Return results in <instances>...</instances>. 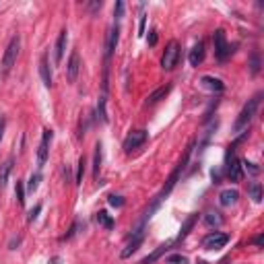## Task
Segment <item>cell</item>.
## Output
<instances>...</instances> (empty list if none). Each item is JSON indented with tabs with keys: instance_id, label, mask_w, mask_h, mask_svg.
Segmentation results:
<instances>
[{
	"instance_id": "1",
	"label": "cell",
	"mask_w": 264,
	"mask_h": 264,
	"mask_svg": "<svg viewBox=\"0 0 264 264\" xmlns=\"http://www.w3.org/2000/svg\"><path fill=\"white\" fill-rule=\"evenodd\" d=\"M260 99H262V93H256L252 99H248V103L242 108L240 112V116H237L235 120V124H233V130L235 132H242L250 126V122L254 120V116H256V112H258V105H260Z\"/></svg>"
},
{
	"instance_id": "2",
	"label": "cell",
	"mask_w": 264,
	"mask_h": 264,
	"mask_svg": "<svg viewBox=\"0 0 264 264\" xmlns=\"http://www.w3.org/2000/svg\"><path fill=\"white\" fill-rule=\"evenodd\" d=\"M19 48H21V39H19V35H15V38L8 41V46L4 50V56H2V76H6L8 73H11V68L15 66L17 56H19Z\"/></svg>"
},
{
	"instance_id": "3",
	"label": "cell",
	"mask_w": 264,
	"mask_h": 264,
	"mask_svg": "<svg viewBox=\"0 0 264 264\" xmlns=\"http://www.w3.org/2000/svg\"><path fill=\"white\" fill-rule=\"evenodd\" d=\"M213 43H215V56L219 60H227L231 56L233 48L227 43V38H225V31L223 29H217L215 35H213Z\"/></svg>"
},
{
	"instance_id": "4",
	"label": "cell",
	"mask_w": 264,
	"mask_h": 264,
	"mask_svg": "<svg viewBox=\"0 0 264 264\" xmlns=\"http://www.w3.org/2000/svg\"><path fill=\"white\" fill-rule=\"evenodd\" d=\"M178 58H180V43L178 41H170L165 52H163V56H161V66L165 70H171L175 66V62H178Z\"/></svg>"
},
{
	"instance_id": "5",
	"label": "cell",
	"mask_w": 264,
	"mask_h": 264,
	"mask_svg": "<svg viewBox=\"0 0 264 264\" xmlns=\"http://www.w3.org/2000/svg\"><path fill=\"white\" fill-rule=\"evenodd\" d=\"M227 242H229V235L221 233V231H213V233L202 237V245H205L207 250H219V248H223Z\"/></svg>"
},
{
	"instance_id": "6",
	"label": "cell",
	"mask_w": 264,
	"mask_h": 264,
	"mask_svg": "<svg viewBox=\"0 0 264 264\" xmlns=\"http://www.w3.org/2000/svg\"><path fill=\"white\" fill-rule=\"evenodd\" d=\"M145 143H147V130H134V132H130V134L126 136V140H124V151L130 153L132 149H138Z\"/></svg>"
},
{
	"instance_id": "7",
	"label": "cell",
	"mask_w": 264,
	"mask_h": 264,
	"mask_svg": "<svg viewBox=\"0 0 264 264\" xmlns=\"http://www.w3.org/2000/svg\"><path fill=\"white\" fill-rule=\"evenodd\" d=\"M52 130H43V136H41V143H39V149H38V165L41 167L43 163H46V159H48V151H50V143H52Z\"/></svg>"
},
{
	"instance_id": "8",
	"label": "cell",
	"mask_w": 264,
	"mask_h": 264,
	"mask_svg": "<svg viewBox=\"0 0 264 264\" xmlns=\"http://www.w3.org/2000/svg\"><path fill=\"white\" fill-rule=\"evenodd\" d=\"M78 70H81V56H78V52L75 50L73 54L68 58V66H66V75H68V81L75 83L76 76H78Z\"/></svg>"
},
{
	"instance_id": "9",
	"label": "cell",
	"mask_w": 264,
	"mask_h": 264,
	"mask_svg": "<svg viewBox=\"0 0 264 264\" xmlns=\"http://www.w3.org/2000/svg\"><path fill=\"white\" fill-rule=\"evenodd\" d=\"M227 178L231 182H240L242 180V161L235 155H231L227 159Z\"/></svg>"
},
{
	"instance_id": "10",
	"label": "cell",
	"mask_w": 264,
	"mask_h": 264,
	"mask_svg": "<svg viewBox=\"0 0 264 264\" xmlns=\"http://www.w3.org/2000/svg\"><path fill=\"white\" fill-rule=\"evenodd\" d=\"M118 39H120V27H118V25H113V27L110 29V33H108V41H105V58H108V60L112 58L113 50H116Z\"/></svg>"
},
{
	"instance_id": "11",
	"label": "cell",
	"mask_w": 264,
	"mask_h": 264,
	"mask_svg": "<svg viewBox=\"0 0 264 264\" xmlns=\"http://www.w3.org/2000/svg\"><path fill=\"white\" fill-rule=\"evenodd\" d=\"M143 240H145V231H136V233H134V237H132V240L128 242V245H126L124 250H122L120 256H122V258H130L132 254H134V252L138 250V245L143 244Z\"/></svg>"
},
{
	"instance_id": "12",
	"label": "cell",
	"mask_w": 264,
	"mask_h": 264,
	"mask_svg": "<svg viewBox=\"0 0 264 264\" xmlns=\"http://www.w3.org/2000/svg\"><path fill=\"white\" fill-rule=\"evenodd\" d=\"M200 83H202V87H207L208 91H215V93H221L225 89V85H223L221 78H215V76H208V75L202 76Z\"/></svg>"
},
{
	"instance_id": "13",
	"label": "cell",
	"mask_w": 264,
	"mask_h": 264,
	"mask_svg": "<svg viewBox=\"0 0 264 264\" xmlns=\"http://www.w3.org/2000/svg\"><path fill=\"white\" fill-rule=\"evenodd\" d=\"M39 76L46 87H52V70H50V64H48V56L43 54L39 58Z\"/></svg>"
},
{
	"instance_id": "14",
	"label": "cell",
	"mask_w": 264,
	"mask_h": 264,
	"mask_svg": "<svg viewBox=\"0 0 264 264\" xmlns=\"http://www.w3.org/2000/svg\"><path fill=\"white\" fill-rule=\"evenodd\" d=\"M66 39H68V31L62 29L58 35V39H56V64L62 62V58H64V50H66Z\"/></svg>"
},
{
	"instance_id": "15",
	"label": "cell",
	"mask_w": 264,
	"mask_h": 264,
	"mask_svg": "<svg viewBox=\"0 0 264 264\" xmlns=\"http://www.w3.org/2000/svg\"><path fill=\"white\" fill-rule=\"evenodd\" d=\"M188 60H190V64L192 66H198L202 60H205V43L202 41H198L194 48L190 50V56H188Z\"/></svg>"
},
{
	"instance_id": "16",
	"label": "cell",
	"mask_w": 264,
	"mask_h": 264,
	"mask_svg": "<svg viewBox=\"0 0 264 264\" xmlns=\"http://www.w3.org/2000/svg\"><path fill=\"white\" fill-rule=\"evenodd\" d=\"M13 163H15V159H13V157H8V159L0 165V190L6 186L8 175H11V171H13Z\"/></svg>"
},
{
	"instance_id": "17",
	"label": "cell",
	"mask_w": 264,
	"mask_h": 264,
	"mask_svg": "<svg viewBox=\"0 0 264 264\" xmlns=\"http://www.w3.org/2000/svg\"><path fill=\"white\" fill-rule=\"evenodd\" d=\"M240 198V194H237V190H223L221 194H219V202H221L223 207H229L233 205V202Z\"/></svg>"
},
{
	"instance_id": "18",
	"label": "cell",
	"mask_w": 264,
	"mask_h": 264,
	"mask_svg": "<svg viewBox=\"0 0 264 264\" xmlns=\"http://www.w3.org/2000/svg\"><path fill=\"white\" fill-rule=\"evenodd\" d=\"M196 219H198V215H190L186 221H184L182 229H180V235H178V240H184V237L190 233V229H192V227H194V223H196Z\"/></svg>"
},
{
	"instance_id": "19",
	"label": "cell",
	"mask_w": 264,
	"mask_h": 264,
	"mask_svg": "<svg viewBox=\"0 0 264 264\" xmlns=\"http://www.w3.org/2000/svg\"><path fill=\"white\" fill-rule=\"evenodd\" d=\"M167 248H170V245H165V244H163V245H159V248H157L153 254H149L147 258H143V260H140V264H153L157 258H161V254H163Z\"/></svg>"
},
{
	"instance_id": "20",
	"label": "cell",
	"mask_w": 264,
	"mask_h": 264,
	"mask_svg": "<svg viewBox=\"0 0 264 264\" xmlns=\"http://www.w3.org/2000/svg\"><path fill=\"white\" fill-rule=\"evenodd\" d=\"M171 91V85H165V87H161V89H157V91H153L151 95H149V103H155V101H159L161 97H165L167 93Z\"/></svg>"
},
{
	"instance_id": "21",
	"label": "cell",
	"mask_w": 264,
	"mask_h": 264,
	"mask_svg": "<svg viewBox=\"0 0 264 264\" xmlns=\"http://www.w3.org/2000/svg\"><path fill=\"white\" fill-rule=\"evenodd\" d=\"M97 223L101 227H105V229H112V227H113V219L105 213V210H99V213H97Z\"/></svg>"
},
{
	"instance_id": "22",
	"label": "cell",
	"mask_w": 264,
	"mask_h": 264,
	"mask_svg": "<svg viewBox=\"0 0 264 264\" xmlns=\"http://www.w3.org/2000/svg\"><path fill=\"white\" fill-rule=\"evenodd\" d=\"M95 165H93V175L97 178L99 175V170H101V145L97 143L95 145V161H93Z\"/></svg>"
},
{
	"instance_id": "23",
	"label": "cell",
	"mask_w": 264,
	"mask_h": 264,
	"mask_svg": "<svg viewBox=\"0 0 264 264\" xmlns=\"http://www.w3.org/2000/svg\"><path fill=\"white\" fill-rule=\"evenodd\" d=\"M248 66H250V70H252V75H258V73H260V66H262V64H260V54H258V52H254V54L250 56V64H248Z\"/></svg>"
},
{
	"instance_id": "24",
	"label": "cell",
	"mask_w": 264,
	"mask_h": 264,
	"mask_svg": "<svg viewBox=\"0 0 264 264\" xmlns=\"http://www.w3.org/2000/svg\"><path fill=\"white\" fill-rule=\"evenodd\" d=\"M250 196H252L254 202H260V200H262V186H260L258 182L250 184Z\"/></svg>"
},
{
	"instance_id": "25",
	"label": "cell",
	"mask_w": 264,
	"mask_h": 264,
	"mask_svg": "<svg viewBox=\"0 0 264 264\" xmlns=\"http://www.w3.org/2000/svg\"><path fill=\"white\" fill-rule=\"evenodd\" d=\"M205 221H207V225H221L223 223V219H221V215L219 213H213V210H210V213H207V217H205Z\"/></svg>"
},
{
	"instance_id": "26",
	"label": "cell",
	"mask_w": 264,
	"mask_h": 264,
	"mask_svg": "<svg viewBox=\"0 0 264 264\" xmlns=\"http://www.w3.org/2000/svg\"><path fill=\"white\" fill-rule=\"evenodd\" d=\"M39 182H41V173L38 171V173H31V178H29V182H27V190L29 192H35L38 190V186H39Z\"/></svg>"
},
{
	"instance_id": "27",
	"label": "cell",
	"mask_w": 264,
	"mask_h": 264,
	"mask_svg": "<svg viewBox=\"0 0 264 264\" xmlns=\"http://www.w3.org/2000/svg\"><path fill=\"white\" fill-rule=\"evenodd\" d=\"M165 264H188V258L182 256V254H171V256L165 258Z\"/></svg>"
},
{
	"instance_id": "28",
	"label": "cell",
	"mask_w": 264,
	"mask_h": 264,
	"mask_svg": "<svg viewBox=\"0 0 264 264\" xmlns=\"http://www.w3.org/2000/svg\"><path fill=\"white\" fill-rule=\"evenodd\" d=\"M97 120L99 122H108V113H105V97H99V103H97Z\"/></svg>"
},
{
	"instance_id": "29",
	"label": "cell",
	"mask_w": 264,
	"mask_h": 264,
	"mask_svg": "<svg viewBox=\"0 0 264 264\" xmlns=\"http://www.w3.org/2000/svg\"><path fill=\"white\" fill-rule=\"evenodd\" d=\"M15 196H17V200H19V205L23 207V205H25V186H23V182H17Z\"/></svg>"
},
{
	"instance_id": "30",
	"label": "cell",
	"mask_w": 264,
	"mask_h": 264,
	"mask_svg": "<svg viewBox=\"0 0 264 264\" xmlns=\"http://www.w3.org/2000/svg\"><path fill=\"white\" fill-rule=\"evenodd\" d=\"M83 175H85V157H81V159H78V167H76V178H75V182H76V184H83Z\"/></svg>"
},
{
	"instance_id": "31",
	"label": "cell",
	"mask_w": 264,
	"mask_h": 264,
	"mask_svg": "<svg viewBox=\"0 0 264 264\" xmlns=\"http://www.w3.org/2000/svg\"><path fill=\"white\" fill-rule=\"evenodd\" d=\"M110 205H112V207H122V205H124V198L112 194V196H110Z\"/></svg>"
},
{
	"instance_id": "32",
	"label": "cell",
	"mask_w": 264,
	"mask_h": 264,
	"mask_svg": "<svg viewBox=\"0 0 264 264\" xmlns=\"http://www.w3.org/2000/svg\"><path fill=\"white\" fill-rule=\"evenodd\" d=\"M39 210H41V205H35V208H33V210H29V217H27V221H29V223H31V221H35V219H38Z\"/></svg>"
},
{
	"instance_id": "33",
	"label": "cell",
	"mask_w": 264,
	"mask_h": 264,
	"mask_svg": "<svg viewBox=\"0 0 264 264\" xmlns=\"http://www.w3.org/2000/svg\"><path fill=\"white\" fill-rule=\"evenodd\" d=\"M113 15H116V19H122V15H124V2H116Z\"/></svg>"
},
{
	"instance_id": "34",
	"label": "cell",
	"mask_w": 264,
	"mask_h": 264,
	"mask_svg": "<svg viewBox=\"0 0 264 264\" xmlns=\"http://www.w3.org/2000/svg\"><path fill=\"white\" fill-rule=\"evenodd\" d=\"M78 227H81V223L76 221V223L73 225V229H70V233H66V237H64V240H70V237H73V235H76V233H78Z\"/></svg>"
},
{
	"instance_id": "35",
	"label": "cell",
	"mask_w": 264,
	"mask_h": 264,
	"mask_svg": "<svg viewBox=\"0 0 264 264\" xmlns=\"http://www.w3.org/2000/svg\"><path fill=\"white\" fill-rule=\"evenodd\" d=\"M4 128H6V120H4V116H0V140L4 136Z\"/></svg>"
},
{
	"instance_id": "36",
	"label": "cell",
	"mask_w": 264,
	"mask_h": 264,
	"mask_svg": "<svg viewBox=\"0 0 264 264\" xmlns=\"http://www.w3.org/2000/svg\"><path fill=\"white\" fill-rule=\"evenodd\" d=\"M155 43H157V31L153 29L151 35H149V46H155Z\"/></svg>"
},
{
	"instance_id": "37",
	"label": "cell",
	"mask_w": 264,
	"mask_h": 264,
	"mask_svg": "<svg viewBox=\"0 0 264 264\" xmlns=\"http://www.w3.org/2000/svg\"><path fill=\"white\" fill-rule=\"evenodd\" d=\"M138 33H145V13H140V25H138Z\"/></svg>"
},
{
	"instance_id": "38",
	"label": "cell",
	"mask_w": 264,
	"mask_h": 264,
	"mask_svg": "<svg viewBox=\"0 0 264 264\" xmlns=\"http://www.w3.org/2000/svg\"><path fill=\"white\" fill-rule=\"evenodd\" d=\"M244 165H245V170H250L252 173H258V167H256V165H254V163H248V161H245Z\"/></svg>"
},
{
	"instance_id": "39",
	"label": "cell",
	"mask_w": 264,
	"mask_h": 264,
	"mask_svg": "<svg viewBox=\"0 0 264 264\" xmlns=\"http://www.w3.org/2000/svg\"><path fill=\"white\" fill-rule=\"evenodd\" d=\"M101 6H103V2H101V0H97V2H91V4H89V8H91V11H99Z\"/></svg>"
},
{
	"instance_id": "40",
	"label": "cell",
	"mask_w": 264,
	"mask_h": 264,
	"mask_svg": "<svg viewBox=\"0 0 264 264\" xmlns=\"http://www.w3.org/2000/svg\"><path fill=\"white\" fill-rule=\"evenodd\" d=\"M262 242H264V237H262V235H256V240H254V244H256V245H262Z\"/></svg>"
},
{
	"instance_id": "41",
	"label": "cell",
	"mask_w": 264,
	"mask_h": 264,
	"mask_svg": "<svg viewBox=\"0 0 264 264\" xmlns=\"http://www.w3.org/2000/svg\"><path fill=\"white\" fill-rule=\"evenodd\" d=\"M48 264H60V258H58V256H54V258H52Z\"/></svg>"
},
{
	"instance_id": "42",
	"label": "cell",
	"mask_w": 264,
	"mask_h": 264,
	"mask_svg": "<svg viewBox=\"0 0 264 264\" xmlns=\"http://www.w3.org/2000/svg\"><path fill=\"white\" fill-rule=\"evenodd\" d=\"M198 264H205V262H202V260H200V262H198Z\"/></svg>"
}]
</instances>
